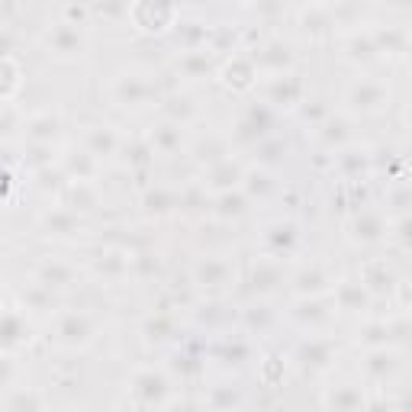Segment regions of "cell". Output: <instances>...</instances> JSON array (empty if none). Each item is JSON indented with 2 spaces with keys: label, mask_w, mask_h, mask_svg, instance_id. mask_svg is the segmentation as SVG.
<instances>
[{
  "label": "cell",
  "mask_w": 412,
  "mask_h": 412,
  "mask_svg": "<svg viewBox=\"0 0 412 412\" xmlns=\"http://www.w3.org/2000/svg\"><path fill=\"white\" fill-rule=\"evenodd\" d=\"M58 335H62V341H68V345H84L87 335H91V328H87L84 319L68 316L65 322H62V328H58Z\"/></svg>",
  "instance_id": "cell-2"
},
{
  "label": "cell",
  "mask_w": 412,
  "mask_h": 412,
  "mask_svg": "<svg viewBox=\"0 0 412 412\" xmlns=\"http://www.w3.org/2000/svg\"><path fill=\"white\" fill-rule=\"evenodd\" d=\"M132 393L139 396L145 406H155V403H165V396H168V380L155 371H142L135 374L132 380Z\"/></svg>",
  "instance_id": "cell-1"
},
{
  "label": "cell",
  "mask_w": 412,
  "mask_h": 412,
  "mask_svg": "<svg viewBox=\"0 0 412 412\" xmlns=\"http://www.w3.org/2000/svg\"><path fill=\"white\" fill-rule=\"evenodd\" d=\"M0 335L3 341H19L23 335H29V326H23V319L17 316H0Z\"/></svg>",
  "instance_id": "cell-3"
}]
</instances>
